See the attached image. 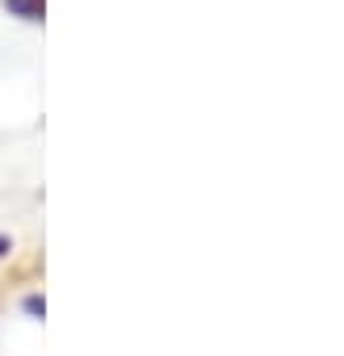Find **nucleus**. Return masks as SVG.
<instances>
[{
    "label": "nucleus",
    "mask_w": 344,
    "mask_h": 356,
    "mask_svg": "<svg viewBox=\"0 0 344 356\" xmlns=\"http://www.w3.org/2000/svg\"><path fill=\"white\" fill-rule=\"evenodd\" d=\"M5 252H9V239H5V235H0V256H5Z\"/></svg>",
    "instance_id": "obj_2"
},
{
    "label": "nucleus",
    "mask_w": 344,
    "mask_h": 356,
    "mask_svg": "<svg viewBox=\"0 0 344 356\" xmlns=\"http://www.w3.org/2000/svg\"><path fill=\"white\" fill-rule=\"evenodd\" d=\"M13 9H17L22 17H30V22H34V17H42V9L34 5V0H13Z\"/></svg>",
    "instance_id": "obj_1"
}]
</instances>
